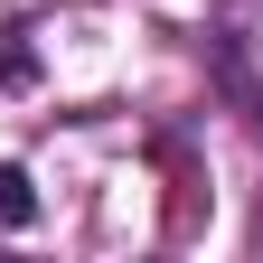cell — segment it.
<instances>
[{
  "mask_svg": "<svg viewBox=\"0 0 263 263\" xmlns=\"http://www.w3.org/2000/svg\"><path fill=\"white\" fill-rule=\"evenodd\" d=\"M216 76L263 122V0H226V19H216Z\"/></svg>",
  "mask_w": 263,
  "mask_h": 263,
  "instance_id": "cell-1",
  "label": "cell"
},
{
  "mask_svg": "<svg viewBox=\"0 0 263 263\" xmlns=\"http://www.w3.org/2000/svg\"><path fill=\"white\" fill-rule=\"evenodd\" d=\"M0 226H28V179L0 170Z\"/></svg>",
  "mask_w": 263,
  "mask_h": 263,
  "instance_id": "cell-2",
  "label": "cell"
}]
</instances>
